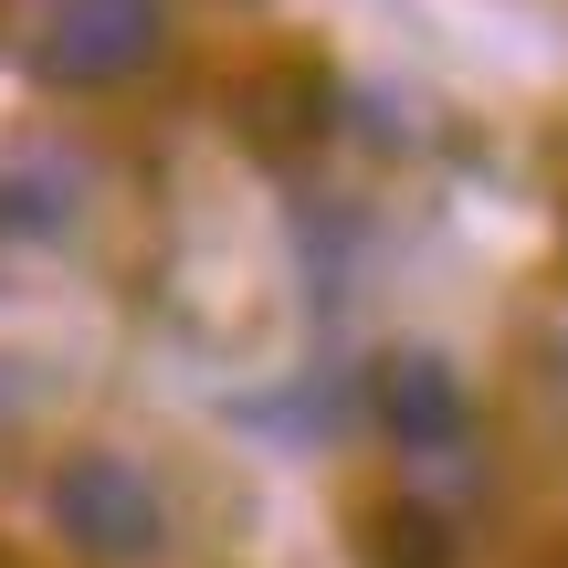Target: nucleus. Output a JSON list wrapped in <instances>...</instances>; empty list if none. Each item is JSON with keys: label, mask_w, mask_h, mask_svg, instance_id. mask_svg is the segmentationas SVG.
I'll use <instances>...</instances> for the list:
<instances>
[{"label": "nucleus", "mask_w": 568, "mask_h": 568, "mask_svg": "<svg viewBox=\"0 0 568 568\" xmlns=\"http://www.w3.org/2000/svg\"><path fill=\"white\" fill-rule=\"evenodd\" d=\"M169 53V0H42L32 11V74L63 95H116L159 74Z\"/></svg>", "instance_id": "nucleus-2"}, {"label": "nucleus", "mask_w": 568, "mask_h": 568, "mask_svg": "<svg viewBox=\"0 0 568 568\" xmlns=\"http://www.w3.org/2000/svg\"><path fill=\"white\" fill-rule=\"evenodd\" d=\"M379 422H389V443L410 453V474H422V464H453V453L474 443V389L453 379L443 358H389Z\"/></svg>", "instance_id": "nucleus-3"}, {"label": "nucleus", "mask_w": 568, "mask_h": 568, "mask_svg": "<svg viewBox=\"0 0 568 568\" xmlns=\"http://www.w3.org/2000/svg\"><path fill=\"white\" fill-rule=\"evenodd\" d=\"M42 516H53L63 548L95 558V568H148V558H169V495H159V474L126 464V453H105V443H84V453H63V464H53Z\"/></svg>", "instance_id": "nucleus-1"}, {"label": "nucleus", "mask_w": 568, "mask_h": 568, "mask_svg": "<svg viewBox=\"0 0 568 568\" xmlns=\"http://www.w3.org/2000/svg\"><path fill=\"white\" fill-rule=\"evenodd\" d=\"M358 537H379V548H368V568H453V527L432 516V495H422V485H410L400 506L358 516Z\"/></svg>", "instance_id": "nucleus-4"}]
</instances>
